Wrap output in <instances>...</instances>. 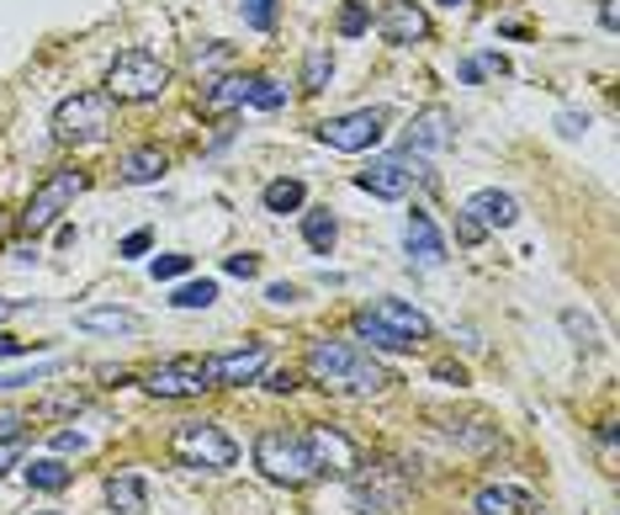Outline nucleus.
<instances>
[{
	"label": "nucleus",
	"mask_w": 620,
	"mask_h": 515,
	"mask_svg": "<svg viewBox=\"0 0 620 515\" xmlns=\"http://www.w3.org/2000/svg\"><path fill=\"white\" fill-rule=\"evenodd\" d=\"M144 388L154 398H197L212 388V366H207V357H176V362L154 366Z\"/></svg>",
	"instance_id": "nucleus-10"
},
{
	"label": "nucleus",
	"mask_w": 620,
	"mask_h": 515,
	"mask_svg": "<svg viewBox=\"0 0 620 515\" xmlns=\"http://www.w3.org/2000/svg\"><path fill=\"white\" fill-rule=\"evenodd\" d=\"M372 28V11H366V6H345V11H340V32H345V37H361V32Z\"/></svg>",
	"instance_id": "nucleus-33"
},
{
	"label": "nucleus",
	"mask_w": 620,
	"mask_h": 515,
	"mask_svg": "<svg viewBox=\"0 0 620 515\" xmlns=\"http://www.w3.org/2000/svg\"><path fill=\"white\" fill-rule=\"evenodd\" d=\"M562 325H567V330L578 335V346H584V351H599V330H594V325L584 319V314H562Z\"/></svg>",
	"instance_id": "nucleus-34"
},
{
	"label": "nucleus",
	"mask_w": 620,
	"mask_h": 515,
	"mask_svg": "<svg viewBox=\"0 0 620 515\" xmlns=\"http://www.w3.org/2000/svg\"><path fill=\"white\" fill-rule=\"evenodd\" d=\"M266 377V388H276V394H287V388H297V372L287 366V372H261Z\"/></svg>",
	"instance_id": "nucleus-40"
},
{
	"label": "nucleus",
	"mask_w": 620,
	"mask_h": 515,
	"mask_svg": "<svg viewBox=\"0 0 620 515\" xmlns=\"http://www.w3.org/2000/svg\"><path fill=\"white\" fill-rule=\"evenodd\" d=\"M255 468L266 473L270 484H308V479H319L313 473V457H308V436H292V430H261V441H255Z\"/></svg>",
	"instance_id": "nucleus-2"
},
{
	"label": "nucleus",
	"mask_w": 620,
	"mask_h": 515,
	"mask_svg": "<svg viewBox=\"0 0 620 515\" xmlns=\"http://www.w3.org/2000/svg\"><path fill=\"white\" fill-rule=\"evenodd\" d=\"M403 489H409V473H398L387 462V468H372V479H355L351 505H355V515H392L403 505Z\"/></svg>",
	"instance_id": "nucleus-11"
},
{
	"label": "nucleus",
	"mask_w": 620,
	"mask_h": 515,
	"mask_svg": "<svg viewBox=\"0 0 620 515\" xmlns=\"http://www.w3.org/2000/svg\"><path fill=\"white\" fill-rule=\"evenodd\" d=\"M176 308H212L218 304V282H186V287H176V298H170Z\"/></svg>",
	"instance_id": "nucleus-26"
},
{
	"label": "nucleus",
	"mask_w": 620,
	"mask_h": 515,
	"mask_svg": "<svg viewBox=\"0 0 620 515\" xmlns=\"http://www.w3.org/2000/svg\"><path fill=\"white\" fill-rule=\"evenodd\" d=\"M372 319H383L387 330H398L403 340H430V319L419 314L413 304H398V298H377V304L366 308Z\"/></svg>",
	"instance_id": "nucleus-16"
},
{
	"label": "nucleus",
	"mask_w": 620,
	"mask_h": 515,
	"mask_svg": "<svg viewBox=\"0 0 620 515\" xmlns=\"http://www.w3.org/2000/svg\"><path fill=\"white\" fill-rule=\"evenodd\" d=\"M451 139H456V118H451L445 107H424V112L409 122V150L413 154L451 150Z\"/></svg>",
	"instance_id": "nucleus-13"
},
{
	"label": "nucleus",
	"mask_w": 620,
	"mask_h": 515,
	"mask_svg": "<svg viewBox=\"0 0 620 515\" xmlns=\"http://www.w3.org/2000/svg\"><path fill=\"white\" fill-rule=\"evenodd\" d=\"M302 240H308V250H313V255H329V250H334V240H340V223H334V212H308V218H302Z\"/></svg>",
	"instance_id": "nucleus-25"
},
{
	"label": "nucleus",
	"mask_w": 620,
	"mask_h": 515,
	"mask_svg": "<svg viewBox=\"0 0 620 515\" xmlns=\"http://www.w3.org/2000/svg\"><path fill=\"white\" fill-rule=\"evenodd\" d=\"M445 6H462V0H445Z\"/></svg>",
	"instance_id": "nucleus-47"
},
{
	"label": "nucleus",
	"mask_w": 620,
	"mask_h": 515,
	"mask_svg": "<svg viewBox=\"0 0 620 515\" xmlns=\"http://www.w3.org/2000/svg\"><path fill=\"white\" fill-rule=\"evenodd\" d=\"M165 86H170V64H159L144 48L118 54V64L107 69V96L112 101H154V96H165Z\"/></svg>",
	"instance_id": "nucleus-4"
},
{
	"label": "nucleus",
	"mask_w": 620,
	"mask_h": 515,
	"mask_svg": "<svg viewBox=\"0 0 620 515\" xmlns=\"http://www.w3.org/2000/svg\"><path fill=\"white\" fill-rule=\"evenodd\" d=\"M16 308H22V304H11V298H0V319H11Z\"/></svg>",
	"instance_id": "nucleus-46"
},
{
	"label": "nucleus",
	"mask_w": 620,
	"mask_h": 515,
	"mask_svg": "<svg viewBox=\"0 0 620 515\" xmlns=\"http://www.w3.org/2000/svg\"><path fill=\"white\" fill-rule=\"evenodd\" d=\"M144 250H148V229H139V234H128V240H122V261H139Z\"/></svg>",
	"instance_id": "nucleus-38"
},
{
	"label": "nucleus",
	"mask_w": 620,
	"mask_h": 515,
	"mask_svg": "<svg viewBox=\"0 0 620 515\" xmlns=\"http://www.w3.org/2000/svg\"><path fill=\"white\" fill-rule=\"evenodd\" d=\"M244 101H250V107H261V112H276V107L287 101V86H276V80H266V75H255Z\"/></svg>",
	"instance_id": "nucleus-27"
},
{
	"label": "nucleus",
	"mask_w": 620,
	"mask_h": 515,
	"mask_svg": "<svg viewBox=\"0 0 620 515\" xmlns=\"http://www.w3.org/2000/svg\"><path fill=\"white\" fill-rule=\"evenodd\" d=\"M5 357H27V340H16V335H0V362Z\"/></svg>",
	"instance_id": "nucleus-43"
},
{
	"label": "nucleus",
	"mask_w": 620,
	"mask_h": 515,
	"mask_svg": "<svg viewBox=\"0 0 620 515\" xmlns=\"http://www.w3.org/2000/svg\"><path fill=\"white\" fill-rule=\"evenodd\" d=\"M112 128V96L107 91H75L54 112V139L59 144H96Z\"/></svg>",
	"instance_id": "nucleus-5"
},
{
	"label": "nucleus",
	"mask_w": 620,
	"mask_h": 515,
	"mask_svg": "<svg viewBox=\"0 0 620 515\" xmlns=\"http://www.w3.org/2000/svg\"><path fill=\"white\" fill-rule=\"evenodd\" d=\"M329 75H334V59H329L324 48H319V54H308V64H302V86H308V91H324Z\"/></svg>",
	"instance_id": "nucleus-29"
},
{
	"label": "nucleus",
	"mask_w": 620,
	"mask_h": 515,
	"mask_svg": "<svg viewBox=\"0 0 620 515\" xmlns=\"http://www.w3.org/2000/svg\"><path fill=\"white\" fill-rule=\"evenodd\" d=\"M16 430H22V420H16V415H0V441H11Z\"/></svg>",
	"instance_id": "nucleus-44"
},
{
	"label": "nucleus",
	"mask_w": 620,
	"mask_h": 515,
	"mask_svg": "<svg viewBox=\"0 0 620 515\" xmlns=\"http://www.w3.org/2000/svg\"><path fill=\"white\" fill-rule=\"evenodd\" d=\"M351 330L361 335V340H366L372 351H409V346H413V340H403V335H398V330H387L383 319H372L366 308H361V314H355V319H351Z\"/></svg>",
	"instance_id": "nucleus-20"
},
{
	"label": "nucleus",
	"mask_w": 620,
	"mask_h": 515,
	"mask_svg": "<svg viewBox=\"0 0 620 515\" xmlns=\"http://www.w3.org/2000/svg\"><path fill=\"white\" fill-rule=\"evenodd\" d=\"M599 22H605V28H616V0H605V6H599Z\"/></svg>",
	"instance_id": "nucleus-45"
},
{
	"label": "nucleus",
	"mask_w": 620,
	"mask_h": 515,
	"mask_svg": "<svg viewBox=\"0 0 620 515\" xmlns=\"http://www.w3.org/2000/svg\"><path fill=\"white\" fill-rule=\"evenodd\" d=\"M419 182H424V165H419V154H413V150L383 154V160H372V165L355 176V186H361V191H372V197H383V202L409 197Z\"/></svg>",
	"instance_id": "nucleus-6"
},
{
	"label": "nucleus",
	"mask_w": 620,
	"mask_h": 515,
	"mask_svg": "<svg viewBox=\"0 0 620 515\" xmlns=\"http://www.w3.org/2000/svg\"><path fill=\"white\" fill-rule=\"evenodd\" d=\"M473 511L477 515H535V500L514 484H488V489H477Z\"/></svg>",
	"instance_id": "nucleus-17"
},
{
	"label": "nucleus",
	"mask_w": 620,
	"mask_h": 515,
	"mask_svg": "<svg viewBox=\"0 0 620 515\" xmlns=\"http://www.w3.org/2000/svg\"><path fill=\"white\" fill-rule=\"evenodd\" d=\"M165 165H170V160H165L159 150H133L128 160H122V182H128V186H148V182H159V176H165Z\"/></svg>",
	"instance_id": "nucleus-22"
},
{
	"label": "nucleus",
	"mask_w": 620,
	"mask_h": 515,
	"mask_svg": "<svg viewBox=\"0 0 620 515\" xmlns=\"http://www.w3.org/2000/svg\"><path fill=\"white\" fill-rule=\"evenodd\" d=\"M266 298L270 304H297V287L292 282H276V287H266Z\"/></svg>",
	"instance_id": "nucleus-42"
},
{
	"label": "nucleus",
	"mask_w": 620,
	"mask_h": 515,
	"mask_svg": "<svg viewBox=\"0 0 620 515\" xmlns=\"http://www.w3.org/2000/svg\"><path fill=\"white\" fill-rule=\"evenodd\" d=\"M54 447H59V452H86L90 441L80 436V430H59V436H54Z\"/></svg>",
	"instance_id": "nucleus-39"
},
{
	"label": "nucleus",
	"mask_w": 620,
	"mask_h": 515,
	"mask_svg": "<svg viewBox=\"0 0 620 515\" xmlns=\"http://www.w3.org/2000/svg\"><path fill=\"white\" fill-rule=\"evenodd\" d=\"M207 366H212V388H244V383H255L270 366V351L266 346H244V351L207 357Z\"/></svg>",
	"instance_id": "nucleus-12"
},
{
	"label": "nucleus",
	"mask_w": 620,
	"mask_h": 515,
	"mask_svg": "<svg viewBox=\"0 0 620 515\" xmlns=\"http://www.w3.org/2000/svg\"><path fill=\"white\" fill-rule=\"evenodd\" d=\"M467 212H473L483 229H509V223L520 218V202H514L509 191H499V186H488V191H477L473 202H467Z\"/></svg>",
	"instance_id": "nucleus-18"
},
{
	"label": "nucleus",
	"mask_w": 620,
	"mask_h": 515,
	"mask_svg": "<svg viewBox=\"0 0 620 515\" xmlns=\"http://www.w3.org/2000/svg\"><path fill=\"white\" fill-rule=\"evenodd\" d=\"M302 366L319 388H340V394H383L392 383L383 362H372L366 351H355L345 340H313Z\"/></svg>",
	"instance_id": "nucleus-1"
},
{
	"label": "nucleus",
	"mask_w": 620,
	"mask_h": 515,
	"mask_svg": "<svg viewBox=\"0 0 620 515\" xmlns=\"http://www.w3.org/2000/svg\"><path fill=\"white\" fill-rule=\"evenodd\" d=\"M223 272L250 282V276H261V255H229V261H223Z\"/></svg>",
	"instance_id": "nucleus-36"
},
{
	"label": "nucleus",
	"mask_w": 620,
	"mask_h": 515,
	"mask_svg": "<svg viewBox=\"0 0 620 515\" xmlns=\"http://www.w3.org/2000/svg\"><path fill=\"white\" fill-rule=\"evenodd\" d=\"M383 133H387V118L377 112V107H361V112H345V118L319 122V139H324L329 150H340V154L372 150V144H383Z\"/></svg>",
	"instance_id": "nucleus-8"
},
{
	"label": "nucleus",
	"mask_w": 620,
	"mask_h": 515,
	"mask_svg": "<svg viewBox=\"0 0 620 515\" xmlns=\"http://www.w3.org/2000/svg\"><path fill=\"white\" fill-rule=\"evenodd\" d=\"M75 325L90 335H139L144 330V314H133V308H86Z\"/></svg>",
	"instance_id": "nucleus-19"
},
{
	"label": "nucleus",
	"mask_w": 620,
	"mask_h": 515,
	"mask_svg": "<svg viewBox=\"0 0 620 515\" xmlns=\"http://www.w3.org/2000/svg\"><path fill=\"white\" fill-rule=\"evenodd\" d=\"M59 362H37V366H22V372H5L0 377V388H22V383H43V377H54Z\"/></svg>",
	"instance_id": "nucleus-32"
},
{
	"label": "nucleus",
	"mask_w": 620,
	"mask_h": 515,
	"mask_svg": "<svg viewBox=\"0 0 620 515\" xmlns=\"http://www.w3.org/2000/svg\"><path fill=\"white\" fill-rule=\"evenodd\" d=\"M80 191H86V176H80V171H54L48 182L32 191L27 212H22V229H27V234H43V229H48V223H54V218L80 197Z\"/></svg>",
	"instance_id": "nucleus-7"
},
{
	"label": "nucleus",
	"mask_w": 620,
	"mask_h": 515,
	"mask_svg": "<svg viewBox=\"0 0 620 515\" xmlns=\"http://www.w3.org/2000/svg\"><path fill=\"white\" fill-rule=\"evenodd\" d=\"M308 457H313V473H329V479H355L366 468L361 447L345 430H334V425H313L308 430Z\"/></svg>",
	"instance_id": "nucleus-9"
},
{
	"label": "nucleus",
	"mask_w": 620,
	"mask_h": 515,
	"mask_svg": "<svg viewBox=\"0 0 620 515\" xmlns=\"http://www.w3.org/2000/svg\"><path fill=\"white\" fill-rule=\"evenodd\" d=\"M239 11L255 32H270V22H276V0H239Z\"/></svg>",
	"instance_id": "nucleus-31"
},
{
	"label": "nucleus",
	"mask_w": 620,
	"mask_h": 515,
	"mask_svg": "<svg viewBox=\"0 0 620 515\" xmlns=\"http://www.w3.org/2000/svg\"><path fill=\"white\" fill-rule=\"evenodd\" d=\"M244 96H250V80L244 75H229V80H212V91L202 96L207 112H234V107H244Z\"/></svg>",
	"instance_id": "nucleus-23"
},
{
	"label": "nucleus",
	"mask_w": 620,
	"mask_h": 515,
	"mask_svg": "<svg viewBox=\"0 0 620 515\" xmlns=\"http://www.w3.org/2000/svg\"><path fill=\"white\" fill-rule=\"evenodd\" d=\"M403 250H409V261H419V266H441L445 261V240H441V229H435L430 212H409V223H403Z\"/></svg>",
	"instance_id": "nucleus-14"
},
{
	"label": "nucleus",
	"mask_w": 620,
	"mask_h": 515,
	"mask_svg": "<svg viewBox=\"0 0 620 515\" xmlns=\"http://www.w3.org/2000/svg\"><path fill=\"white\" fill-rule=\"evenodd\" d=\"M483 234H488V229L477 223L473 212H467V208L456 212V240H462V244H477V240H483Z\"/></svg>",
	"instance_id": "nucleus-35"
},
{
	"label": "nucleus",
	"mask_w": 620,
	"mask_h": 515,
	"mask_svg": "<svg viewBox=\"0 0 620 515\" xmlns=\"http://www.w3.org/2000/svg\"><path fill=\"white\" fill-rule=\"evenodd\" d=\"M16 462H22V441L11 436V441H0V479H5V473H11Z\"/></svg>",
	"instance_id": "nucleus-37"
},
{
	"label": "nucleus",
	"mask_w": 620,
	"mask_h": 515,
	"mask_svg": "<svg viewBox=\"0 0 620 515\" xmlns=\"http://www.w3.org/2000/svg\"><path fill=\"white\" fill-rule=\"evenodd\" d=\"M383 37L387 43H398V48H409V43H419V37H430V17L413 6V0H392L383 11Z\"/></svg>",
	"instance_id": "nucleus-15"
},
{
	"label": "nucleus",
	"mask_w": 620,
	"mask_h": 515,
	"mask_svg": "<svg viewBox=\"0 0 620 515\" xmlns=\"http://www.w3.org/2000/svg\"><path fill=\"white\" fill-rule=\"evenodd\" d=\"M261 202H266V212H297L308 202V186L292 182V176H281V182H270L266 191H261Z\"/></svg>",
	"instance_id": "nucleus-24"
},
{
	"label": "nucleus",
	"mask_w": 620,
	"mask_h": 515,
	"mask_svg": "<svg viewBox=\"0 0 620 515\" xmlns=\"http://www.w3.org/2000/svg\"><path fill=\"white\" fill-rule=\"evenodd\" d=\"M27 473V484L32 489H43V494H59V489L75 484V468H64L59 457H37L32 468H22Z\"/></svg>",
	"instance_id": "nucleus-21"
},
{
	"label": "nucleus",
	"mask_w": 620,
	"mask_h": 515,
	"mask_svg": "<svg viewBox=\"0 0 620 515\" xmlns=\"http://www.w3.org/2000/svg\"><path fill=\"white\" fill-rule=\"evenodd\" d=\"M191 272V255H154L148 261V276L154 282H176V276H186Z\"/></svg>",
	"instance_id": "nucleus-30"
},
{
	"label": "nucleus",
	"mask_w": 620,
	"mask_h": 515,
	"mask_svg": "<svg viewBox=\"0 0 620 515\" xmlns=\"http://www.w3.org/2000/svg\"><path fill=\"white\" fill-rule=\"evenodd\" d=\"M107 500H112L118 511H144V484L122 473V479H112V484H107Z\"/></svg>",
	"instance_id": "nucleus-28"
},
{
	"label": "nucleus",
	"mask_w": 620,
	"mask_h": 515,
	"mask_svg": "<svg viewBox=\"0 0 620 515\" xmlns=\"http://www.w3.org/2000/svg\"><path fill=\"white\" fill-rule=\"evenodd\" d=\"M170 457H176L180 468H207V473H223V468H234V462H239V447H234V436H229L223 425L191 420V425H180L176 436H170Z\"/></svg>",
	"instance_id": "nucleus-3"
},
{
	"label": "nucleus",
	"mask_w": 620,
	"mask_h": 515,
	"mask_svg": "<svg viewBox=\"0 0 620 515\" xmlns=\"http://www.w3.org/2000/svg\"><path fill=\"white\" fill-rule=\"evenodd\" d=\"M43 515H59V511H43Z\"/></svg>",
	"instance_id": "nucleus-48"
},
{
	"label": "nucleus",
	"mask_w": 620,
	"mask_h": 515,
	"mask_svg": "<svg viewBox=\"0 0 620 515\" xmlns=\"http://www.w3.org/2000/svg\"><path fill=\"white\" fill-rule=\"evenodd\" d=\"M557 128H562V133H567V139H578V133L589 128V118H578V112H562V118H557Z\"/></svg>",
	"instance_id": "nucleus-41"
}]
</instances>
